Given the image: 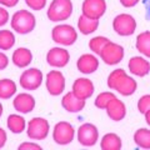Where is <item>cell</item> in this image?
I'll return each instance as SVG.
<instances>
[{"label":"cell","instance_id":"obj_1","mask_svg":"<svg viewBox=\"0 0 150 150\" xmlns=\"http://www.w3.org/2000/svg\"><path fill=\"white\" fill-rule=\"evenodd\" d=\"M108 86L124 96H130L137 90L138 84L133 78L126 75L123 69H116L112 70L108 76Z\"/></svg>","mask_w":150,"mask_h":150},{"label":"cell","instance_id":"obj_2","mask_svg":"<svg viewBox=\"0 0 150 150\" xmlns=\"http://www.w3.org/2000/svg\"><path fill=\"white\" fill-rule=\"evenodd\" d=\"M36 25L35 16L28 10H19L11 18V28L19 34H29Z\"/></svg>","mask_w":150,"mask_h":150},{"label":"cell","instance_id":"obj_3","mask_svg":"<svg viewBox=\"0 0 150 150\" xmlns=\"http://www.w3.org/2000/svg\"><path fill=\"white\" fill-rule=\"evenodd\" d=\"M71 13V0H53L48 9V18L50 21H63L69 19Z\"/></svg>","mask_w":150,"mask_h":150},{"label":"cell","instance_id":"obj_4","mask_svg":"<svg viewBox=\"0 0 150 150\" xmlns=\"http://www.w3.org/2000/svg\"><path fill=\"white\" fill-rule=\"evenodd\" d=\"M51 38L55 43H58L60 45H73L78 39L76 30L74 29L71 25L62 24V25H56L51 30Z\"/></svg>","mask_w":150,"mask_h":150},{"label":"cell","instance_id":"obj_5","mask_svg":"<svg viewBox=\"0 0 150 150\" xmlns=\"http://www.w3.org/2000/svg\"><path fill=\"white\" fill-rule=\"evenodd\" d=\"M112 28L116 34H119L120 36H130L135 33L137 21L129 14H119L112 20Z\"/></svg>","mask_w":150,"mask_h":150},{"label":"cell","instance_id":"obj_6","mask_svg":"<svg viewBox=\"0 0 150 150\" xmlns=\"http://www.w3.org/2000/svg\"><path fill=\"white\" fill-rule=\"evenodd\" d=\"M100 58L103 62L108 65H115L119 64L124 58V49L123 46L119 44H115L112 41H109L104 45V48L101 49Z\"/></svg>","mask_w":150,"mask_h":150},{"label":"cell","instance_id":"obj_7","mask_svg":"<svg viewBox=\"0 0 150 150\" xmlns=\"http://www.w3.org/2000/svg\"><path fill=\"white\" fill-rule=\"evenodd\" d=\"M49 123L44 118H33L28 123L26 134L30 139L34 140H43L49 134Z\"/></svg>","mask_w":150,"mask_h":150},{"label":"cell","instance_id":"obj_8","mask_svg":"<svg viewBox=\"0 0 150 150\" xmlns=\"http://www.w3.org/2000/svg\"><path fill=\"white\" fill-rule=\"evenodd\" d=\"M75 130L71 124L68 121H60L54 126L53 130V139L56 144L59 145H67L70 144L74 139Z\"/></svg>","mask_w":150,"mask_h":150},{"label":"cell","instance_id":"obj_9","mask_svg":"<svg viewBox=\"0 0 150 150\" xmlns=\"http://www.w3.org/2000/svg\"><path fill=\"white\" fill-rule=\"evenodd\" d=\"M43 83V73L36 68L25 70L20 75V85L25 90H36Z\"/></svg>","mask_w":150,"mask_h":150},{"label":"cell","instance_id":"obj_10","mask_svg":"<svg viewBox=\"0 0 150 150\" xmlns=\"http://www.w3.org/2000/svg\"><path fill=\"white\" fill-rule=\"evenodd\" d=\"M81 10L86 18L99 20L106 11V3L105 0H84Z\"/></svg>","mask_w":150,"mask_h":150},{"label":"cell","instance_id":"obj_11","mask_svg":"<svg viewBox=\"0 0 150 150\" xmlns=\"http://www.w3.org/2000/svg\"><path fill=\"white\" fill-rule=\"evenodd\" d=\"M99 139V130L90 123L83 124L78 129V142L84 146H93Z\"/></svg>","mask_w":150,"mask_h":150},{"label":"cell","instance_id":"obj_12","mask_svg":"<svg viewBox=\"0 0 150 150\" xmlns=\"http://www.w3.org/2000/svg\"><path fill=\"white\" fill-rule=\"evenodd\" d=\"M46 89L50 95L58 96L65 89V78L58 70H51L46 75Z\"/></svg>","mask_w":150,"mask_h":150},{"label":"cell","instance_id":"obj_13","mask_svg":"<svg viewBox=\"0 0 150 150\" xmlns=\"http://www.w3.org/2000/svg\"><path fill=\"white\" fill-rule=\"evenodd\" d=\"M70 54L63 48H53L46 54V62L54 68H64L69 63Z\"/></svg>","mask_w":150,"mask_h":150},{"label":"cell","instance_id":"obj_14","mask_svg":"<svg viewBox=\"0 0 150 150\" xmlns=\"http://www.w3.org/2000/svg\"><path fill=\"white\" fill-rule=\"evenodd\" d=\"M74 95L79 98V99L86 100L89 99L93 93H94V84L91 80H89L86 78H79L74 81L73 84V90Z\"/></svg>","mask_w":150,"mask_h":150},{"label":"cell","instance_id":"obj_15","mask_svg":"<svg viewBox=\"0 0 150 150\" xmlns=\"http://www.w3.org/2000/svg\"><path fill=\"white\" fill-rule=\"evenodd\" d=\"M13 105L15 108V110L23 114H28V112L33 111L35 108V99L30 94L21 93L15 96V99L13 100Z\"/></svg>","mask_w":150,"mask_h":150},{"label":"cell","instance_id":"obj_16","mask_svg":"<svg viewBox=\"0 0 150 150\" xmlns=\"http://www.w3.org/2000/svg\"><path fill=\"white\" fill-rule=\"evenodd\" d=\"M108 116L114 120V121H120L125 118L126 115V108L125 104L121 100H119L118 98H114L112 100H110V103L108 104V106L105 108Z\"/></svg>","mask_w":150,"mask_h":150},{"label":"cell","instance_id":"obj_17","mask_svg":"<svg viewBox=\"0 0 150 150\" xmlns=\"http://www.w3.org/2000/svg\"><path fill=\"white\" fill-rule=\"evenodd\" d=\"M76 67L79 71L83 74H93L99 68V60L93 54H83L78 59Z\"/></svg>","mask_w":150,"mask_h":150},{"label":"cell","instance_id":"obj_18","mask_svg":"<svg viewBox=\"0 0 150 150\" xmlns=\"http://www.w3.org/2000/svg\"><path fill=\"white\" fill-rule=\"evenodd\" d=\"M129 70L131 74L137 75V76L143 78L145 75H148L150 71V63L148 60H145L142 56H133L129 60Z\"/></svg>","mask_w":150,"mask_h":150},{"label":"cell","instance_id":"obj_19","mask_svg":"<svg viewBox=\"0 0 150 150\" xmlns=\"http://www.w3.org/2000/svg\"><path fill=\"white\" fill-rule=\"evenodd\" d=\"M85 101L86 100L79 99V98H76L74 95L73 91H70V93L65 94V96L62 99V105H63L64 109L69 112H79L84 109Z\"/></svg>","mask_w":150,"mask_h":150},{"label":"cell","instance_id":"obj_20","mask_svg":"<svg viewBox=\"0 0 150 150\" xmlns=\"http://www.w3.org/2000/svg\"><path fill=\"white\" fill-rule=\"evenodd\" d=\"M33 60V54L29 49L26 48H19L14 51L13 54V63L18 68H25L28 67Z\"/></svg>","mask_w":150,"mask_h":150},{"label":"cell","instance_id":"obj_21","mask_svg":"<svg viewBox=\"0 0 150 150\" xmlns=\"http://www.w3.org/2000/svg\"><path fill=\"white\" fill-rule=\"evenodd\" d=\"M98 26H99V20H95V19H89L85 15H81L78 19V29L84 35L94 33L98 29Z\"/></svg>","mask_w":150,"mask_h":150},{"label":"cell","instance_id":"obj_22","mask_svg":"<svg viewBox=\"0 0 150 150\" xmlns=\"http://www.w3.org/2000/svg\"><path fill=\"white\" fill-rule=\"evenodd\" d=\"M100 146L103 150H120L121 149V139L119 135L114 133L105 134L101 139Z\"/></svg>","mask_w":150,"mask_h":150},{"label":"cell","instance_id":"obj_23","mask_svg":"<svg viewBox=\"0 0 150 150\" xmlns=\"http://www.w3.org/2000/svg\"><path fill=\"white\" fill-rule=\"evenodd\" d=\"M6 124L9 130L14 134H20L25 130V119L20 115H15V114L9 115Z\"/></svg>","mask_w":150,"mask_h":150},{"label":"cell","instance_id":"obj_24","mask_svg":"<svg viewBox=\"0 0 150 150\" xmlns=\"http://www.w3.org/2000/svg\"><path fill=\"white\" fill-rule=\"evenodd\" d=\"M137 49L146 58H150V31H144L137 38Z\"/></svg>","mask_w":150,"mask_h":150},{"label":"cell","instance_id":"obj_25","mask_svg":"<svg viewBox=\"0 0 150 150\" xmlns=\"http://www.w3.org/2000/svg\"><path fill=\"white\" fill-rule=\"evenodd\" d=\"M16 93V84L10 79L0 80V99H10Z\"/></svg>","mask_w":150,"mask_h":150},{"label":"cell","instance_id":"obj_26","mask_svg":"<svg viewBox=\"0 0 150 150\" xmlns=\"http://www.w3.org/2000/svg\"><path fill=\"white\" fill-rule=\"evenodd\" d=\"M134 142L139 148L150 149V130L148 129H139L134 134Z\"/></svg>","mask_w":150,"mask_h":150},{"label":"cell","instance_id":"obj_27","mask_svg":"<svg viewBox=\"0 0 150 150\" xmlns=\"http://www.w3.org/2000/svg\"><path fill=\"white\" fill-rule=\"evenodd\" d=\"M15 44V36L10 30H0V50H10Z\"/></svg>","mask_w":150,"mask_h":150},{"label":"cell","instance_id":"obj_28","mask_svg":"<svg viewBox=\"0 0 150 150\" xmlns=\"http://www.w3.org/2000/svg\"><path fill=\"white\" fill-rule=\"evenodd\" d=\"M109 39L108 38H104V36H95L93 38V39H90V41H89V48H90V50L93 51V53H95L98 55H100L101 53V49L104 48V45L106 43H109Z\"/></svg>","mask_w":150,"mask_h":150},{"label":"cell","instance_id":"obj_29","mask_svg":"<svg viewBox=\"0 0 150 150\" xmlns=\"http://www.w3.org/2000/svg\"><path fill=\"white\" fill-rule=\"evenodd\" d=\"M115 98V95L110 91H105V93H101L99 95L96 96L95 101H94V104H95L96 108H99V109H105L108 106V104L110 103V100H112Z\"/></svg>","mask_w":150,"mask_h":150},{"label":"cell","instance_id":"obj_30","mask_svg":"<svg viewBox=\"0 0 150 150\" xmlns=\"http://www.w3.org/2000/svg\"><path fill=\"white\" fill-rule=\"evenodd\" d=\"M149 109H150V95H144L138 101V110L142 114H145Z\"/></svg>","mask_w":150,"mask_h":150},{"label":"cell","instance_id":"obj_31","mask_svg":"<svg viewBox=\"0 0 150 150\" xmlns=\"http://www.w3.org/2000/svg\"><path fill=\"white\" fill-rule=\"evenodd\" d=\"M25 3L33 10H41L45 8L46 0H25Z\"/></svg>","mask_w":150,"mask_h":150},{"label":"cell","instance_id":"obj_32","mask_svg":"<svg viewBox=\"0 0 150 150\" xmlns=\"http://www.w3.org/2000/svg\"><path fill=\"white\" fill-rule=\"evenodd\" d=\"M29 149H33V150H40L41 146L38 144H34V143H24L21 145H19V150H29Z\"/></svg>","mask_w":150,"mask_h":150},{"label":"cell","instance_id":"obj_33","mask_svg":"<svg viewBox=\"0 0 150 150\" xmlns=\"http://www.w3.org/2000/svg\"><path fill=\"white\" fill-rule=\"evenodd\" d=\"M9 20V13L4 8H0V26L5 25Z\"/></svg>","mask_w":150,"mask_h":150},{"label":"cell","instance_id":"obj_34","mask_svg":"<svg viewBox=\"0 0 150 150\" xmlns=\"http://www.w3.org/2000/svg\"><path fill=\"white\" fill-rule=\"evenodd\" d=\"M9 64V59L5 54H3L1 51H0V70H4Z\"/></svg>","mask_w":150,"mask_h":150},{"label":"cell","instance_id":"obj_35","mask_svg":"<svg viewBox=\"0 0 150 150\" xmlns=\"http://www.w3.org/2000/svg\"><path fill=\"white\" fill-rule=\"evenodd\" d=\"M120 3L124 8H133L139 3V0H120Z\"/></svg>","mask_w":150,"mask_h":150},{"label":"cell","instance_id":"obj_36","mask_svg":"<svg viewBox=\"0 0 150 150\" xmlns=\"http://www.w3.org/2000/svg\"><path fill=\"white\" fill-rule=\"evenodd\" d=\"M19 3V0H0V4L6 8H13Z\"/></svg>","mask_w":150,"mask_h":150},{"label":"cell","instance_id":"obj_37","mask_svg":"<svg viewBox=\"0 0 150 150\" xmlns=\"http://www.w3.org/2000/svg\"><path fill=\"white\" fill-rule=\"evenodd\" d=\"M6 133H5V130H4L3 128H0V149H1L4 145H5L6 143Z\"/></svg>","mask_w":150,"mask_h":150},{"label":"cell","instance_id":"obj_38","mask_svg":"<svg viewBox=\"0 0 150 150\" xmlns=\"http://www.w3.org/2000/svg\"><path fill=\"white\" fill-rule=\"evenodd\" d=\"M144 5H145V8H146L148 18L150 19V0H144Z\"/></svg>","mask_w":150,"mask_h":150},{"label":"cell","instance_id":"obj_39","mask_svg":"<svg viewBox=\"0 0 150 150\" xmlns=\"http://www.w3.org/2000/svg\"><path fill=\"white\" fill-rule=\"evenodd\" d=\"M145 120H146V123H148V125H150V109L145 112Z\"/></svg>","mask_w":150,"mask_h":150},{"label":"cell","instance_id":"obj_40","mask_svg":"<svg viewBox=\"0 0 150 150\" xmlns=\"http://www.w3.org/2000/svg\"><path fill=\"white\" fill-rule=\"evenodd\" d=\"M1 115H3V105L0 104V116H1Z\"/></svg>","mask_w":150,"mask_h":150}]
</instances>
